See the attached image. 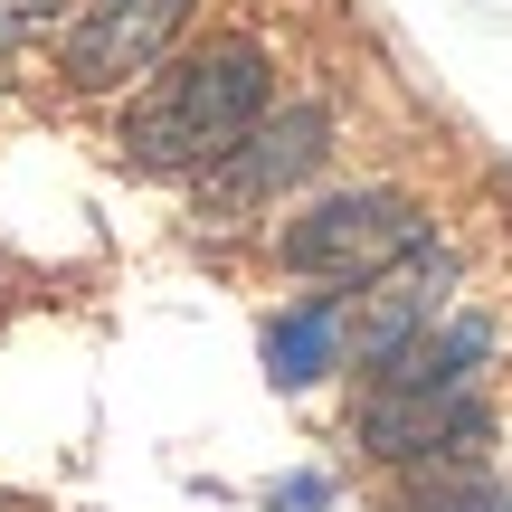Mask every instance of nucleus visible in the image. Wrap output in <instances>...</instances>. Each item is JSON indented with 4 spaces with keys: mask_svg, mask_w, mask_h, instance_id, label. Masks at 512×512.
<instances>
[{
    "mask_svg": "<svg viewBox=\"0 0 512 512\" xmlns=\"http://www.w3.org/2000/svg\"><path fill=\"white\" fill-rule=\"evenodd\" d=\"M427 238H437V219L408 181H332V190H304L266 228V266L294 275L304 294H361L370 275H389Z\"/></svg>",
    "mask_w": 512,
    "mask_h": 512,
    "instance_id": "obj_2",
    "label": "nucleus"
},
{
    "mask_svg": "<svg viewBox=\"0 0 512 512\" xmlns=\"http://www.w3.org/2000/svg\"><path fill=\"white\" fill-rule=\"evenodd\" d=\"M494 361H503V313L494 304H456L408 351H389L380 370H361V389H484Z\"/></svg>",
    "mask_w": 512,
    "mask_h": 512,
    "instance_id": "obj_6",
    "label": "nucleus"
},
{
    "mask_svg": "<svg viewBox=\"0 0 512 512\" xmlns=\"http://www.w3.org/2000/svg\"><path fill=\"white\" fill-rule=\"evenodd\" d=\"M256 351H266V380L285 399L323 389L332 370H351V294H285V304H266Z\"/></svg>",
    "mask_w": 512,
    "mask_h": 512,
    "instance_id": "obj_7",
    "label": "nucleus"
},
{
    "mask_svg": "<svg viewBox=\"0 0 512 512\" xmlns=\"http://www.w3.org/2000/svg\"><path fill=\"white\" fill-rule=\"evenodd\" d=\"M76 10H86V0H0V67L29 57V48H57Z\"/></svg>",
    "mask_w": 512,
    "mask_h": 512,
    "instance_id": "obj_8",
    "label": "nucleus"
},
{
    "mask_svg": "<svg viewBox=\"0 0 512 512\" xmlns=\"http://www.w3.org/2000/svg\"><path fill=\"white\" fill-rule=\"evenodd\" d=\"M275 114V48L256 29H209L171 48L143 86L114 105V152L152 181H200Z\"/></svg>",
    "mask_w": 512,
    "mask_h": 512,
    "instance_id": "obj_1",
    "label": "nucleus"
},
{
    "mask_svg": "<svg viewBox=\"0 0 512 512\" xmlns=\"http://www.w3.org/2000/svg\"><path fill=\"white\" fill-rule=\"evenodd\" d=\"M332 152H342V114H332L323 95H275L266 124H256L228 162H209L200 181H190V200H200L209 228L256 219V209H294L332 171Z\"/></svg>",
    "mask_w": 512,
    "mask_h": 512,
    "instance_id": "obj_3",
    "label": "nucleus"
},
{
    "mask_svg": "<svg viewBox=\"0 0 512 512\" xmlns=\"http://www.w3.org/2000/svg\"><path fill=\"white\" fill-rule=\"evenodd\" d=\"M190 19H200V0H86V10L67 19V38L48 48L57 95H76V105H124L171 48H190Z\"/></svg>",
    "mask_w": 512,
    "mask_h": 512,
    "instance_id": "obj_5",
    "label": "nucleus"
},
{
    "mask_svg": "<svg viewBox=\"0 0 512 512\" xmlns=\"http://www.w3.org/2000/svg\"><path fill=\"white\" fill-rule=\"evenodd\" d=\"M266 503H275V512H323V503H332V484H323V475H285Z\"/></svg>",
    "mask_w": 512,
    "mask_h": 512,
    "instance_id": "obj_9",
    "label": "nucleus"
},
{
    "mask_svg": "<svg viewBox=\"0 0 512 512\" xmlns=\"http://www.w3.org/2000/svg\"><path fill=\"white\" fill-rule=\"evenodd\" d=\"M351 446L380 475H465L494 456V399L484 389H361L351 399Z\"/></svg>",
    "mask_w": 512,
    "mask_h": 512,
    "instance_id": "obj_4",
    "label": "nucleus"
}]
</instances>
